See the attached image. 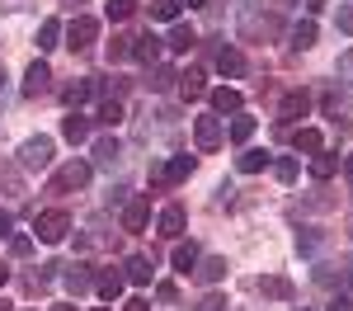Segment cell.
Listing matches in <instances>:
<instances>
[{
  "label": "cell",
  "instance_id": "7c38bea8",
  "mask_svg": "<svg viewBox=\"0 0 353 311\" xmlns=\"http://www.w3.org/2000/svg\"><path fill=\"white\" fill-rule=\"evenodd\" d=\"M283 118H288V123H292V118H306V113H311V94H306V90H292V94H283Z\"/></svg>",
  "mask_w": 353,
  "mask_h": 311
},
{
  "label": "cell",
  "instance_id": "bcb514c9",
  "mask_svg": "<svg viewBox=\"0 0 353 311\" xmlns=\"http://www.w3.org/2000/svg\"><path fill=\"white\" fill-rule=\"evenodd\" d=\"M330 311H353V307L344 302V297H334V302H330Z\"/></svg>",
  "mask_w": 353,
  "mask_h": 311
},
{
  "label": "cell",
  "instance_id": "cb8c5ba5",
  "mask_svg": "<svg viewBox=\"0 0 353 311\" xmlns=\"http://www.w3.org/2000/svg\"><path fill=\"white\" fill-rule=\"evenodd\" d=\"M57 38H61V24L57 19H43V28H38V52H52Z\"/></svg>",
  "mask_w": 353,
  "mask_h": 311
},
{
  "label": "cell",
  "instance_id": "db71d44e",
  "mask_svg": "<svg viewBox=\"0 0 353 311\" xmlns=\"http://www.w3.org/2000/svg\"><path fill=\"white\" fill-rule=\"evenodd\" d=\"M349 279H353V264H349Z\"/></svg>",
  "mask_w": 353,
  "mask_h": 311
},
{
  "label": "cell",
  "instance_id": "ee69618b",
  "mask_svg": "<svg viewBox=\"0 0 353 311\" xmlns=\"http://www.w3.org/2000/svg\"><path fill=\"white\" fill-rule=\"evenodd\" d=\"M123 311H151V302H141V297H132V302H123Z\"/></svg>",
  "mask_w": 353,
  "mask_h": 311
},
{
  "label": "cell",
  "instance_id": "5b68a950",
  "mask_svg": "<svg viewBox=\"0 0 353 311\" xmlns=\"http://www.w3.org/2000/svg\"><path fill=\"white\" fill-rule=\"evenodd\" d=\"M66 38H71V48H76V52H85V48L99 38V19H90V14H76V19L66 24Z\"/></svg>",
  "mask_w": 353,
  "mask_h": 311
},
{
  "label": "cell",
  "instance_id": "e575fe53",
  "mask_svg": "<svg viewBox=\"0 0 353 311\" xmlns=\"http://www.w3.org/2000/svg\"><path fill=\"white\" fill-rule=\"evenodd\" d=\"M321 241H325V236H321V231L311 226L306 236H297V250H301V254H316V250H321Z\"/></svg>",
  "mask_w": 353,
  "mask_h": 311
},
{
  "label": "cell",
  "instance_id": "83f0119b",
  "mask_svg": "<svg viewBox=\"0 0 353 311\" xmlns=\"http://www.w3.org/2000/svg\"><path fill=\"white\" fill-rule=\"evenodd\" d=\"M259 292H264V297H283V302H288V297H292V283H288V279H259Z\"/></svg>",
  "mask_w": 353,
  "mask_h": 311
},
{
  "label": "cell",
  "instance_id": "4fadbf2b",
  "mask_svg": "<svg viewBox=\"0 0 353 311\" xmlns=\"http://www.w3.org/2000/svg\"><path fill=\"white\" fill-rule=\"evenodd\" d=\"M151 274H156V264H151L146 254H132V259L123 264V279L128 283H151Z\"/></svg>",
  "mask_w": 353,
  "mask_h": 311
},
{
  "label": "cell",
  "instance_id": "ab89813d",
  "mask_svg": "<svg viewBox=\"0 0 353 311\" xmlns=\"http://www.w3.org/2000/svg\"><path fill=\"white\" fill-rule=\"evenodd\" d=\"M198 311H226V297H217V292H208V297L198 302Z\"/></svg>",
  "mask_w": 353,
  "mask_h": 311
},
{
  "label": "cell",
  "instance_id": "c3c4849f",
  "mask_svg": "<svg viewBox=\"0 0 353 311\" xmlns=\"http://www.w3.org/2000/svg\"><path fill=\"white\" fill-rule=\"evenodd\" d=\"M5 283H10V269H5V264H0V288H5Z\"/></svg>",
  "mask_w": 353,
  "mask_h": 311
},
{
  "label": "cell",
  "instance_id": "52a82bcc",
  "mask_svg": "<svg viewBox=\"0 0 353 311\" xmlns=\"http://www.w3.org/2000/svg\"><path fill=\"white\" fill-rule=\"evenodd\" d=\"M146 222H151V198L146 194L128 198V203H123V226H128V231H141Z\"/></svg>",
  "mask_w": 353,
  "mask_h": 311
},
{
  "label": "cell",
  "instance_id": "74e56055",
  "mask_svg": "<svg viewBox=\"0 0 353 311\" xmlns=\"http://www.w3.org/2000/svg\"><path fill=\"white\" fill-rule=\"evenodd\" d=\"M273 174H278L283 184H292V179H297V161H278V165H273Z\"/></svg>",
  "mask_w": 353,
  "mask_h": 311
},
{
  "label": "cell",
  "instance_id": "1f68e13d",
  "mask_svg": "<svg viewBox=\"0 0 353 311\" xmlns=\"http://www.w3.org/2000/svg\"><path fill=\"white\" fill-rule=\"evenodd\" d=\"M99 123H104V128H118V123H123V104H118V99H104V104H99Z\"/></svg>",
  "mask_w": 353,
  "mask_h": 311
},
{
  "label": "cell",
  "instance_id": "277c9868",
  "mask_svg": "<svg viewBox=\"0 0 353 311\" xmlns=\"http://www.w3.org/2000/svg\"><path fill=\"white\" fill-rule=\"evenodd\" d=\"M193 141H198V151H217L226 132H221V118H193Z\"/></svg>",
  "mask_w": 353,
  "mask_h": 311
},
{
  "label": "cell",
  "instance_id": "4dcf8cb0",
  "mask_svg": "<svg viewBox=\"0 0 353 311\" xmlns=\"http://www.w3.org/2000/svg\"><path fill=\"white\" fill-rule=\"evenodd\" d=\"M132 43H137V38H128V33H118V38L109 43V61H128V57H132Z\"/></svg>",
  "mask_w": 353,
  "mask_h": 311
},
{
  "label": "cell",
  "instance_id": "ba28073f",
  "mask_svg": "<svg viewBox=\"0 0 353 311\" xmlns=\"http://www.w3.org/2000/svg\"><path fill=\"white\" fill-rule=\"evenodd\" d=\"M52 90V71H48V61H33L24 71V94L28 99H38V94H48Z\"/></svg>",
  "mask_w": 353,
  "mask_h": 311
},
{
  "label": "cell",
  "instance_id": "60d3db41",
  "mask_svg": "<svg viewBox=\"0 0 353 311\" xmlns=\"http://www.w3.org/2000/svg\"><path fill=\"white\" fill-rule=\"evenodd\" d=\"M339 28L353 33V5H339Z\"/></svg>",
  "mask_w": 353,
  "mask_h": 311
},
{
  "label": "cell",
  "instance_id": "8fae6325",
  "mask_svg": "<svg viewBox=\"0 0 353 311\" xmlns=\"http://www.w3.org/2000/svg\"><path fill=\"white\" fill-rule=\"evenodd\" d=\"M94 288V274H90V264H66V292L71 297H81Z\"/></svg>",
  "mask_w": 353,
  "mask_h": 311
},
{
  "label": "cell",
  "instance_id": "d4e9b609",
  "mask_svg": "<svg viewBox=\"0 0 353 311\" xmlns=\"http://www.w3.org/2000/svg\"><path fill=\"white\" fill-rule=\"evenodd\" d=\"M203 90H208V85H203V71H184V76H179V94H184V99H198Z\"/></svg>",
  "mask_w": 353,
  "mask_h": 311
},
{
  "label": "cell",
  "instance_id": "9c48e42d",
  "mask_svg": "<svg viewBox=\"0 0 353 311\" xmlns=\"http://www.w3.org/2000/svg\"><path fill=\"white\" fill-rule=\"evenodd\" d=\"M184 226H189V212H184L179 203H170V208L161 212V236H165V241H179Z\"/></svg>",
  "mask_w": 353,
  "mask_h": 311
},
{
  "label": "cell",
  "instance_id": "836d02e7",
  "mask_svg": "<svg viewBox=\"0 0 353 311\" xmlns=\"http://www.w3.org/2000/svg\"><path fill=\"white\" fill-rule=\"evenodd\" d=\"M151 14L156 19H179V0H151Z\"/></svg>",
  "mask_w": 353,
  "mask_h": 311
},
{
  "label": "cell",
  "instance_id": "d6a6232c",
  "mask_svg": "<svg viewBox=\"0 0 353 311\" xmlns=\"http://www.w3.org/2000/svg\"><path fill=\"white\" fill-rule=\"evenodd\" d=\"M250 137H254V118H245V113H241V118L231 123V141H236V146H245Z\"/></svg>",
  "mask_w": 353,
  "mask_h": 311
},
{
  "label": "cell",
  "instance_id": "7402d4cb",
  "mask_svg": "<svg viewBox=\"0 0 353 311\" xmlns=\"http://www.w3.org/2000/svg\"><path fill=\"white\" fill-rule=\"evenodd\" d=\"M264 165H269L264 151H241V156H236V170H241V174H259Z\"/></svg>",
  "mask_w": 353,
  "mask_h": 311
},
{
  "label": "cell",
  "instance_id": "6da1fadb",
  "mask_svg": "<svg viewBox=\"0 0 353 311\" xmlns=\"http://www.w3.org/2000/svg\"><path fill=\"white\" fill-rule=\"evenodd\" d=\"M90 174H94V170L85 165V161H66V165L52 174L48 194H76V189H85V184H90Z\"/></svg>",
  "mask_w": 353,
  "mask_h": 311
},
{
  "label": "cell",
  "instance_id": "9a60e30c",
  "mask_svg": "<svg viewBox=\"0 0 353 311\" xmlns=\"http://www.w3.org/2000/svg\"><path fill=\"white\" fill-rule=\"evenodd\" d=\"M99 90H104V85H94V81H71L66 90H61V99L76 109V104H85V99H90V94H99Z\"/></svg>",
  "mask_w": 353,
  "mask_h": 311
},
{
  "label": "cell",
  "instance_id": "ac0fdd59",
  "mask_svg": "<svg viewBox=\"0 0 353 311\" xmlns=\"http://www.w3.org/2000/svg\"><path fill=\"white\" fill-rule=\"evenodd\" d=\"M292 146L306 151V156H316V151H325V137H321L316 128H301V132H292Z\"/></svg>",
  "mask_w": 353,
  "mask_h": 311
},
{
  "label": "cell",
  "instance_id": "816d5d0a",
  "mask_svg": "<svg viewBox=\"0 0 353 311\" xmlns=\"http://www.w3.org/2000/svg\"><path fill=\"white\" fill-rule=\"evenodd\" d=\"M0 311H10V302H5V297H0Z\"/></svg>",
  "mask_w": 353,
  "mask_h": 311
},
{
  "label": "cell",
  "instance_id": "e0dca14e",
  "mask_svg": "<svg viewBox=\"0 0 353 311\" xmlns=\"http://www.w3.org/2000/svg\"><path fill=\"white\" fill-rule=\"evenodd\" d=\"M278 14H264V19H245V38H278Z\"/></svg>",
  "mask_w": 353,
  "mask_h": 311
},
{
  "label": "cell",
  "instance_id": "44dd1931",
  "mask_svg": "<svg viewBox=\"0 0 353 311\" xmlns=\"http://www.w3.org/2000/svg\"><path fill=\"white\" fill-rule=\"evenodd\" d=\"M217 71H221V76H241V71H245V57L236 52V48H221V52H217Z\"/></svg>",
  "mask_w": 353,
  "mask_h": 311
},
{
  "label": "cell",
  "instance_id": "30bf717a",
  "mask_svg": "<svg viewBox=\"0 0 353 311\" xmlns=\"http://www.w3.org/2000/svg\"><path fill=\"white\" fill-rule=\"evenodd\" d=\"M123 274H118V269H99V274H94V292H99V297H104V302H118V297H123Z\"/></svg>",
  "mask_w": 353,
  "mask_h": 311
},
{
  "label": "cell",
  "instance_id": "b9f144b4",
  "mask_svg": "<svg viewBox=\"0 0 353 311\" xmlns=\"http://www.w3.org/2000/svg\"><path fill=\"white\" fill-rule=\"evenodd\" d=\"M156 297H161V302H174V297H179V288H174V283H161V288H156Z\"/></svg>",
  "mask_w": 353,
  "mask_h": 311
},
{
  "label": "cell",
  "instance_id": "d6986e66",
  "mask_svg": "<svg viewBox=\"0 0 353 311\" xmlns=\"http://www.w3.org/2000/svg\"><path fill=\"white\" fill-rule=\"evenodd\" d=\"M61 137H66V141H85V137H90V118H81V113L71 109V118L61 123Z\"/></svg>",
  "mask_w": 353,
  "mask_h": 311
},
{
  "label": "cell",
  "instance_id": "f35d334b",
  "mask_svg": "<svg viewBox=\"0 0 353 311\" xmlns=\"http://www.w3.org/2000/svg\"><path fill=\"white\" fill-rule=\"evenodd\" d=\"M28 250H33V236H10V254H19V259H24Z\"/></svg>",
  "mask_w": 353,
  "mask_h": 311
},
{
  "label": "cell",
  "instance_id": "484cf974",
  "mask_svg": "<svg viewBox=\"0 0 353 311\" xmlns=\"http://www.w3.org/2000/svg\"><path fill=\"white\" fill-rule=\"evenodd\" d=\"M334 170H339V156H330V151H316V161H311V174H316V179H330Z\"/></svg>",
  "mask_w": 353,
  "mask_h": 311
},
{
  "label": "cell",
  "instance_id": "11a10c76",
  "mask_svg": "<svg viewBox=\"0 0 353 311\" xmlns=\"http://www.w3.org/2000/svg\"><path fill=\"white\" fill-rule=\"evenodd\" d=\"M99 311H109V307H99Z\"/></svg>",
  "mask_w": 353,
  "mask_h": 311
},
{
  "label": "cell",
  "instance_id": "3957f363",
  "mask_svg": "<svg viewBox=\"0 0 353 311\" xmlns=\"http://www.w3.org/2000/svg\"><path fill=\"white\" fill-rule=\"evenodd\" d=\"M33 231H38V241H48V245H57L66 231H71V217L61 212V208H52V212H38V222H33Z\"/></svg>",
  "mask_w": 353,
  "mask_h": 311
},
{
  "label": "cell",
  "instance_id": "f1b7e54d",
  "mask_svg": "<svg viewBox=\"0 0 353 311\" xmlns=\"http://www.w3.org/2000/svg\"><path fill=\"white\" fill-rule=\"evenodd\" d=\"M193 264H198V245H193V241H189V245H174V269L189 274Z\"/></svg>",
  "mask_w": 353,
  "mask_h": 311
},
{
  "label": "cell",
  "instance_id": "4316f807",
  "mask_svg": "<svg viewBox=\"0 0 353 311\" xmlns=\"http://www.w3.org/2000/svg\"><path fill=\"white\" fill-rule=\"evenodd\" d=\"M193 43H198V38H193L189 24H174V28H170V48H174V52H189Z\"/></svg>",
  "mask_w": 353,
  "mask_h": 311
},
{
  "label": "cell",
  "instance_id": "681fc988",
  "mask_svg": "<svg viewBox=\"0 0 353 311\" xmlns=\"http://www.w3.org/2000/svg\"><path fill=\"white\" fill-rule=\"evenodd\" d=\"M189 5H193V10H203V5H208V0H189Z\"/></svg>",
  "mask_w": 353,
  "mask_h": 311
},
{
  "label": "cell",
  "instance_id": "9f6ffc18",
  "mask_svg": "<svg viewBox=\"0 0 353 311\" xmlns=\"http://www.w3.org/2000/svg\"><path fill=\"white\" fill-rule=\"evenodd\" d=\"M349 231H353V222H349Z\"/></svg>",
  "mask_w": 353,
  "mask_h": 311
},
{
  "label": "cell",
  "instance_id": "f5cc1de1",
  "mask_svg": "<svg viewBox=\"0 0 353 311\" xmlns=\"http://www.w3.org/2000/svg\"><path fill=\"white\" fill-rule=\"evenodd\" d=\"M52 311H76V307H52Z\"/></svg>",
  "mask_w": 353,
  "mask_h": 311
},
{
  "label": "cell",
  "instance_id": "8d00e7d4",
  "mask_svg": "<svg viewBox=\"0 0 353 311\" xmlns=\"http://www.w3.org/2000/svg\"><path fill=\"white\" fill-rule=\"evenodd\" d=\"M174 81H179V71H174V66H156V81H151V90H170Z\"/></svg>",
  "mask_w": 353,
  "mask_h": 311
},
{
  "label": "cell",
  "instance_id": "7bdbcfd3",
  "mask_svg": "<svg viewBox=\"0 0 353 311\" xmlns=\"http://www.w3.org/2000/svg\"><path fill=\"white\" fill-rule=\"evenodd\" d=\"M0 184L5 189H19V170H0Z\"/></svg>",
  "mask_w": 353,
  "mask_h": 311
},
{
  "label": "cell",
  "instance_id": "ffe728a7",
  "mask_svg": "<svg viewBox=\"0 0 353 311\" xmlns=\"http://www.w3.org/2000/svg\"><path fill=\"white\" fill-rule=\"evenodd\" d=\"M198 279L203 283H221L226 279V259H221V254H208V259L198 264Z\"/></svg>",
  "mask_w": 353,
  "mask_h": 311
},
{
  "label": "cell",
  "instance_id": "8992f818",
  "mask_svg": "<svg viewBox=\"0 0 353 311\" xmlns=\"http://www.w3.org/2000/svg\"><path fill=\"white\" fill-rule=\"evenodd\" d=\"M193 174V156H174V161H165L161 170H151V184H179V179H189Z\"/></svg>",
  "mask_w": 353,
  "mask_h": 311
},
{
  "label": "cell",
  "instance_id": "f546056e",
  "mask_svg": "<svg viewBox=\"0 0 353 311\" xmlns=\"http://www.w3.org/2000/svg\"><path fill=\"white\" fill-rule=\"evenodd\" d=\"M292 48H301V52H306V48H316V24H311V19L292 28Z\"/></svg>",
  "mask_w": 353,
  "mask_h": 311
},
{
  "label": "cell",
  "instance_id": "f907efd6",
  "mask_svg": "<svg viewBox=\"0 0 353 311\" xmlns=\"http://www.w3.org/2000/svg\"><path fill=\"white\" fill-rule=\"evenodd\" d=\"M0 85H5V61H0Z\"/></svg>",
  "mask_w": 353,
  "mask_h": 311
},
{
  "label": "cell",
  "instance_id": "5bb4252c",
  "mask_svg": "<svg viewBox=\"0 0 353 311\" xmlns=\"http://www.w3.org/2000/svg\"><path fill=\"white\" fill-rule=\"evenodd\" d=\"M241 90H231V85H217V90H212V109L217 113H241Z\"/></svg>",
  "mask_w": 353,
  "mask_h": 311
},
{
  "label": "cell",
  "instance_id": "f6af8a7d",
  "mask_svg": "<svg viewBox=\"0 0 353 311\" xmlns=\"http://www.w3.org/2000/svg\"><path fill=\"white\" fill-rule=\"evenodd\" d=\"M10 226H14V217H10V212H0V236H10Z\"/></svg>",
  "mask_w": 353,
  "mask_h": 311
},
{
  "label": "cell",
  "instance_id": "2e32d148",
  "mask_svg": "<svg viewBox=\"0 0 353 311\" xmlns=\"http://www.w3.org/2000/svg\"><path fill=\"white\" fill-rule=\"evenodd\" d=\"M118 156H123L118 137H99V141H94V161H99L104 170H113V165H118Z\"/></svg>",
  "mask_w": 353,
  "mask_h": 311
},
{
  "label": "cell",
  "instance_id": "603a6c76",
  "mask_svg": "<svg viewBox=\"0 0 353 311\" xmlns=\"http://www.w3.org/2000/svg\"><path fill=\"white\" fill-rule=\"evenodd\" d=\"M132 57H137V61H156V57H161V38H151V33H146V38H137Z\"/></svg>",
  "mask_w": 353,
  "mask_h": 311
},
{
  "label": "cell",
  "instance_id": "d590c367",
  "mask_svg": "<svg viewBox=\"0 0 353 311\" xmlns=\"http://www.w3.org/2000/svg\"><path fill=\"white\" fill-rule=\"evenodd\" d=\"M137 0H109V19H132Z\"/></svg>",
  "mask_w": 353,
  "mask_h": 311
},
{
  "label": "cell",
  "instance_id": "7dc6e473",
  "mask_svg": "<svg viewBox=\"0 0 353 311\" xmlns=\"http://www.w3.org/2000/svg\"><path fill=\"white\" fill-rule=\"evenodd\" d=\"M344 174H349V184H353V151H349V161H344Z\"/></svg>",
  "mask_w": 353,
  "mask_h": 311
},
{
  "label": "cell",
  "instance_id": "7a4b0ae2",
  "mask_svg": "<svg viewBox=\"0 0 353 311\" xmlns=\"http://www.w3.org/2000/svg\"><path fill=\"white\" fill-rule=\"evenodd\" d=\"M19 165L24 170H48L52 165V137H28L19 146Z\"/></svg>",
  "mask_w": 353,
  "mask_h": 311
}]
</instances>
